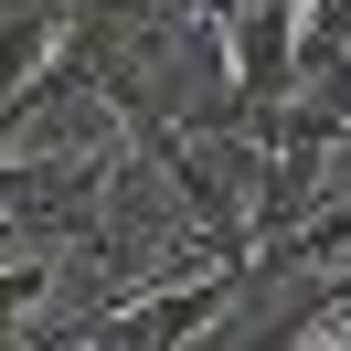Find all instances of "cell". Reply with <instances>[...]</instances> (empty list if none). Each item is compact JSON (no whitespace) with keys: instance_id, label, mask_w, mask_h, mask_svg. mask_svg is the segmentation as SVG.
Segmentation results:
<instances>
[]
</instances>
